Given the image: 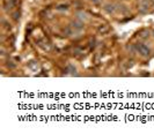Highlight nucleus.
Wrapping results in <instances>:
<instances>
[{"label": "nucleus", "mask_w": 154, "mask_h": 135, "mask_svg": "<svg viewBox=\"0 0 154 135\" xmlns=\"http://www.w3.org/2000/svg\"><path fill=\"white\" fill-rule=\"evenodd\" d=\"M153 36H154V31H153Z\"/></svg>", "instance_id": "nucleus-11"}, {"label": "nucleus", "mask_w": 154, "mask_h": 135, "mask_svg": "<svg viewBox=\"0 0 154 135\" xmlns=\"http://www.w3.org/2000/svg\"><path fill=\"white\" fill-rule=\"evenodd\" d=\"M91 1H93V4H100L101 0H91Z\"/></svg>", "instance_id": "nucleus-10"}, {"label": "nucleus", "mask_w": 154, "mask_h": 135, "mask_svg": "<svg viewBox=\"0 0 154 135\" xmlns=\"http://www.w3.org/2000/svg\"><path fill=\"white\" fill-rule=\"evenodd\" d=\"M15 5V0H8V3L6 5V8H12Z\"/></svg>", "instance_id": "nucleus-8"}, {"label": "nucleus", "mask_w": 154, "mask_h": 135, "mask_svg": "<svg viewBox=\"0 0 154 135\" xmlns=\"http://www.w3.org/2000/svg\"><path fill=\"white\" fill-rule=\"evenodd\" d=\"M149 8V3L148 0H143V1L140 3V6H139V12L140 13H146Z\"/></svg>", "instance_id": "nucleus-3"}, {"label": "nucleus", "mask_w": 154, "mask_h": 135, "mask_svg": "<svg viewBox=\"0 0 154 135\" xmlns=\"http://www.w3.org/2000/svg\"><path fill=\"white\" fill-rule=\"evenodd\" d=\"M67 69L70 70V74H72V75H77V69H75V67H74V66H72V65H69Z\"/></svg>", "instance_id": "nucleus-7"}, {"label": "nucleus", "mask_w": 154, "mask_h": 135, "mask_svg": "<svg viewBox=\"0 0 154 135\" xmlns=\"http://www.w3.org/2000/svg\"><path fill=\"white\" fill-rule=\"evenodd\" d=\"M136 50L140 53L143 57H148V56L151 55V50H149V47H148L147 45L143 44V43H138V44H136Z\"/></svg>", "instance_id": "nucleus-1"}, {"label": "nucleus", "mask_w": 154, "mask_h": 135, "mask_svg": "<svg viewBox=\"0 0 154 135\" xmlns=\"http://www.w3.org/2000/svg\"><path fill=\"white\" fill-rule=\"evenodd\" d=\"M64 34H66V36H71V35H73L72 27H67V28H65V29H64Z\"/></svg>", "instance_id": "nucleus-5"}, {"label": "nucleus", "mask_w": 154, "mask_h": 135, "mask_svg": "<svg viewBox=\"0 0 154 135\" xmlns=\"http://www.w3.org/2000/svg\"><path fill=\"white\" fill-rule=\"evenodd\" d=\"M103 9H104L107 13L111 14V13H114V12L116 11V7H115V5H112V4H107V5H104Z\"/></svg>", "instance_id": "nucleus-4"}, {"label": "nucleus", "mask_w": 154, "mask_h": 135, "mask_svg": "<svg viewBox=\"0 0 154 135\" xmlns=\"http://www.w3.org/2000/svg\"><path fill=\"white\" fill-rule=\"evenodd\" d=\"M71 27H72V29L74 30H82L83 29V22L81 20H74L71 22Z\"/></svg>", "instance_id": "nucleus-2"}, {"label": "nucleus", "mask_w": 154, "mask_h": 135, "mask_svg": "<svg viewBox=\"0 0 154 135\" xmlns=\"http://www.w3.org/2000/svg\"><path fill=\"white\" fill-rule=\"evenodd\" d=\"M57 9L58 11H67L69 9V6L67 5H60V6L57 7Z\"/></svg>", "instance_id": "nucleus-9"}, {"label": "nucleus", "mask_w": 154, "mask_h": 135, "mask_svg": "<svg viewBox=\"0 0 154 135\" xmlns=\"http://www.w3.org/2000/svg\"><path fill=\"white\" fill-rule=\"evenodd\" d=\"M77 16H78V20H86L87 19V15L83 12H78L77 13Z\"/></svg>", "instance_id": "nucleus-6"}]
</instances>
